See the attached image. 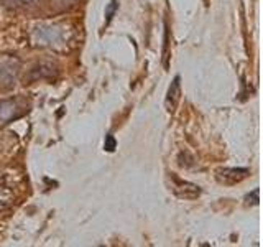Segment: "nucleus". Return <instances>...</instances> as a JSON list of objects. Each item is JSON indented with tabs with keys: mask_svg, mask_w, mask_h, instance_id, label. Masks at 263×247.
I'll return each instance as SVG.
<instances>
[{
	"mask_svg": "<svg viewBox=\"0 0 263 247\" xmlns=\"http://www.w3.org/2000/svg\"><path fill=\"white\" fill-rule=\"evenodd\" d=\"M27 112H28V105L23 99L20 97L0 99V127L23 117Z\"/></svg>",
	"mask_w": 263,
	"mask_h": 247,
	"instance_id": "3",
	"label": "nucleus"
},
{
	"mask_svg": "<svg viewBox=\"0 0 263 247\" xmlns=\"http://www.w3.org/2000/svg\"><path fill=\"white\" fill-rule=\"evenodd\" d=\"M0 2L8 10H25V8L36 5L38 0H0Z\"/></svg>",
	"mask_w": 263,
	"mask_h": 247,
	"instance_id": "8",
	"label": "nucleus"
},
{
	"mask_svg": "<svg viewBox=\"0 0 263 247\" xmlns=\"http://www.w3.org/2000/svg\"><path fill=\"white\" fill-rule=\"evenodd\" d=\"M35 45L46 48H58V45H64L68 41V30L63 25H48V27H38L35 30Z\"/></svg>",
	"mask_w": 263,
	"mask_h": 247,
	"instance_id": "2",
	"label": "nucleus"
},
{
	"mask_svg": "<svg viewBox=\"0 0 263 247\" xmlns=\"http://www.w3.org/2000/svg\"><path fill=\"white\" fill-rule=\"evenodd\" d=\"M115 148H117V140H115V137L112 134H109L105 137V142H104V150L105 152H114Z\"/></svg>",
	"mask_w": 263,
	"mask_h": 247,
	"instance_id": "10",
	"label": "nucleus"
},
{
	"mask_svg": "<svg viewBox=\"0 0 263 247\" xmlns=\"http://www.w3.org/2000/svg\"><path fill=\"white\" fill-rule=\"evenodd\" d=\"M168 181H170V189L171 193L181 198V200H196L201 196V188L191 183V181L181 180L176 173H168Z\"/></svg>",
	"mask_w": 263,
	"mask_h": 247,
	"instance_id": "4",
	"label": "nucleus"
},
{
	"mask_svg": "<svg viewBox=\"0 0 263 247\" xmlns=\"http://www.w3.org/2000/svg\"><path fill=\"white\" fill-rule=\"evenodd\" d=\"M250 177L249 168H219L216 171V180L220 185L234 186Z\"/></svg>",
	"mask_w": 263,
	"mask_h": 247,
	"instance_id": "5",
	"label": "nucleus"
},
{
	"mask_svg": "<svg viewBox=\"0 0 263 247\" xmlns=\"http://www.w3.org/2000/svg\"><path fill=\"white\" fill-rule=\"evenodd\" d=\"M117 8H119V4L115 2V0H110V4L107 5V8H105V23H109L110 20H112V16L115 15V12H117Z\"/></svg>",
	"mask_w": 263,
	"mask_h": 247,
	"instance_id": "9",
	"label": "nucleus"
},
{
	"mask_svg": "<svg viewBox=\"0 0 263 247\" xmlns=\"http://www.w3.org/2000/svg\"><path fill=\"white\" fill-rule=\"evenodd\" d=\"M179 101H181V78L176 76L170 84L168 93H166V99H164V107H166V111L170 114L175 112Z\"/></svg>",
	"mask_w": 263,
	"mask_h": 247,
	"instance_id": "7",
	"label": "nucleus"
},
{
	"mask_svg": "<svg viewBox=\"0 0 263 247\" xmlns=\"http://www.w3.org/2000/svg\"><path fill=\"white\" fill-rule=\"evenodd\" d=\"M58 66L51 61H41L38 64H35L33 68L30 69L28 76L25 78L27 82H31V81H38V79H49V78H54L58 76Z\"/></svg>",
	"mask_w": 263,
	"mask_h": 247,
	"instance_id": "6",
	"label": "nucleus"
},
{
	"mask_svg": "<svg viewBox=\"0 0 263 247\" xmlns=\"http://www.w3.org/2000/svg\"><path fill=\"white\" fill-rule=\"evenodd\" d=\"M22 73V61L13 55H0V91L15 87Z\"/></svg>",
	"mask_w": 263,
	"mask_h": 247,
	"instance_id": "1",
	"label": "nucleus"
}]
</instances>
